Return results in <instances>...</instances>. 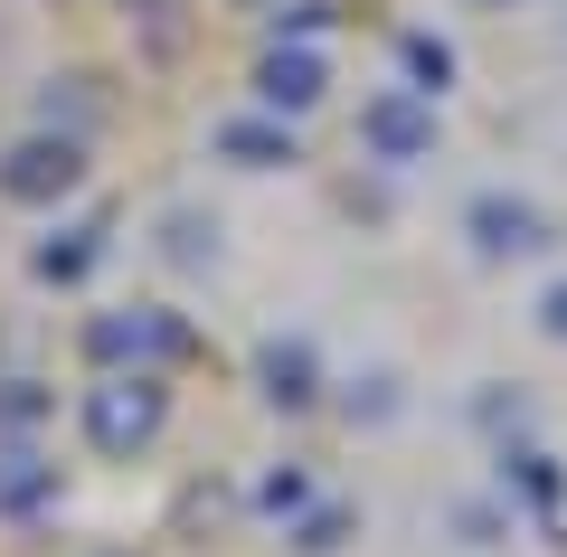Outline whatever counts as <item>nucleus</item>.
<instances>
[{"instance_id":"f3484780","label":"nucleus","mask_w":567,"mask_h":557,"mask_svg":"<svg viewBox=\"0 0 567 557\" xmlns=\"http://www.w3.org/2000/svg\"><path fill=\"white\" fill-rule=\"evenodd\" d=\"M539 331L567 340V283H548V293H539Z\"/></svg>"},{"instance_id":"4468645a","label":"nucleus","mask_w":567,"mask_h":557,"mask_svg":"<svg viewBox=\"0 0 567 557\" xmlns=\"http://www.w3.org/2000/svg\"><path fill=\"white\" fill-rule=\"evenodd\" d=\"M123 10H133V20L152 29V48H181V39H189V20H181L189 0H123Z\"/></svg>"},{"instance_id":"f03ea898","label":"nucleus","mask_w":567,"mask_h":557,"mask_svg":"<svg viewBox=\"0 0 567 557\" xmlns=\"http://www.w3.org/2000/svg\"><path fill=\"white\" fill-rule=\"evenodd\" d=\"M76 189H85V142H76V133H58V123L0 152V199H20V208H58V199H76Z\"/></svg>"},{"instance_id":"9d476101","label":"nucleus","mask_w":567,"mask_h":557,"mask_svg":"<svg viewBox=\"0 0 567 557\" xmlns=\"http://www.w3.org/2000/svg\"><path fill=\"white\" fill-rule=\"evenodd\" d=\"M95 256H104V227H66V237H48L39 256H29V275H39V283H85Z\"/></svg>"},{"instance_id":"ddd939ff","label":"nucleus","mask_w":567,"mask_h":557,"mask_svg":"<svg viewBox=\"0 0 567 557\" xmlns=\"http://www.w3.org/2000/svg\"><path fill=\"white\" fill-rule=\"evenodd\" d=\"M406 76H416V95H445L454 48H445V39H406Z\"/></svg>"},{"instance_id":"1a4fd4ad","label":"nucleus","mask_w":567,"mask_h":557,"mask_svg":"<svg viewBox=\"0 0 567 557\" xmlns=\"http://www.w3.org/2000/svg\"><path fill=\"white\" fill-rule=\"evenodd\" d=\"M218 161H237V171H293L303 152H293L284 123H256V114H246V123H218Z\"/></svg>"},{"instance_id":"7ed1b4c3","label":"nucleus","mask_w":567,"mask_h":557,"mask_svg":"<svg viewBox=\"0 0 567 557\" xmlns=\"http://www.w3.org/2000/svg\"><path fill=\"white\" fill-rule=\"evenodd\" d=\"M181 350H189V331L171 312H152V302L85 321V359H95V369H162V359H181Z\"/></svg>"},{"instance_id":"f8f14e48","label":"nucleus","mask_w":567,"mask_h":557,"mask_svg":"<svg viewBox=\"0 0 567 557\" xmlns=\"http://www.w3.org/2000/svg\"><path fill=\"white\" fill-rule=\"evenodd\" d=\"M48 388L39 379H0V435H29V425H48Z\"/></svg>"},{"instance_id":"9b49d317","label":"nucleus","mask_w":567,"mask_h":557,"mask_svg":"<svg viewBox=\"0 0 567 557\" xmlns=\"http://www.w3.org/2000/svg\"><path fill=\"white\" fill-rule=\"evenodd\" d=\"M162 246H171V265H208V256H218V227H208L199 208H171V218H162Z\"/></svg>"},{"instance_id":"dca6fc26","label":"nucleus","mask_w":567,"mask_h":557,"mask_svg":"<svg viewBox=\"0 0 567 557\" xmlns=\"http://www.w3.org/2000/svg\"><path fill=\"white\" fill-rule=\"evenodd\" d=\"M256 501H265V510H303V501H312V492H303V473H275V482H265V492H256Z\"/></svg>"},{"instance_id":"39448f33","label":"nucleus","mask_w":567,"mask_h":557,"mask_svg":"<svg viewBox=\"0 0 567 557\" xmlns=\"http://www.w3.org/2000/svg\"><path fill=\"white\" fill-rule=\"evenodd\" d=\"M464 237H473V256H483V265H511V256L558 246V237H548V218L529 199H511V189H483V199L464 208Z\"/></svg>"},{"instance_id":"2eb2a0df","label":"nucleus","mask_w":567,"mask_h":557,"mask_svg":"<svg viewBox=\"0 0 567 557\" xmlns=\"http://www.w3.org/2000/svg\"><path fill=\"white\" fill-rule=\"evenodd\" d=\"M341 538H350V510H312L303 529H293V548H303V557H331Z\"/></svg>"},{"instance_id":"6e6552de","label":"nucleus","mask_w":567,"mask_h":557,"mask_svg":"<svg viewBox=\"0 0 567 557\" xmlns=\"http://www.w3.org/2000/svg\"><path fill=\"white\" fill-rule=\"evenodd\" d=\"M48 501H58V463L29 454V444H10V454H0V519H29V510H48Z\"/></svg>"},{"instance_id":"423d86ee","label":"nucleus","mask_w":567,"mask_h":557,"mask_svg":"<svg viewBox=\"0 0 567 557\" xmlns=\"http://www.w3.org/2000/svg\"><path fill=\"white\" fill-rule=\"evenodd\" d=\"M322 85H331V66L312 58L303 39H293V48L275 39V48L256 58V95H265V114H312V104H322Z\"/></svg>"},{"instance_id":"f257e3e1","label":"nucleus","mask_w":567,"mask_h":557,"mask_svg":"<svg viewBox=\"0 0 567 557\" xmlns=\"http://www.w3.org/2000/svg\"><path fill=\"white\" fill-rule=\"evenodd\" d=\"M162 425H171L162 369H114L104 388H85V444H95V454H142Z\"/></svg>"},{"instance_id":"0eeeda50","label":"nucleus","mask_w":567,"mask_h":557,"mask_svg":"<svg viewBox=\"0 0 567 557\" xmlns=\"http://www.w3.org/2000/svg\"><path fill=\"white\" fill-rule=\"evenodd\" d=\"M256 388L284 406V416L312 406V398H322V359H312V340L303 331H293V340H265V350H256Z\"/></svg>"},{"instance_id":"20e7f679","label":"nucleus","mask_w":567,"mask_h":557,"mask_svg":"<svg viewBox=\"0 0 567 557\" xmlns=\"http://www.w3.org/2000/svg\"><path fill=\"white\" fill-rule=\"evenodd\" d=\"M360 142L379 161H425L435 152V95H416V85H388V95L360 104Z\"/></svg>"}]
</instances>
